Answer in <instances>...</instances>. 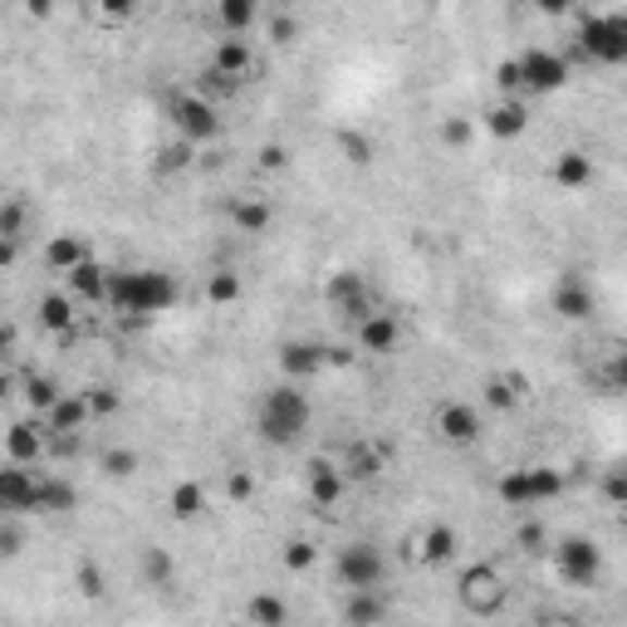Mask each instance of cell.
Wrapping results in <instances>:
<instances>
[{"label": "cell", "mask_w": 627, "mask_h": 627, "mask_svg": "<svg viewBox=\"0 0 627 627\" xmlns=\"http://www.w3.org/2000/svg\"><path fill=\"white\" fill-rule=\"evenodd\" d=\"M470 137H476L470 118H446V123H441V143L446 147H470Z\"/></svg>", "instance_id": "45"}, {"label": "cell", "mask_w": 627, "mask_h": 627, "mask_svg": "<svg viewBox=\"0 0 627 627\" xmlns=\"http://www.w3.org/2000/svg\"><path fill=\"white\" fill-rule=\"evenodd\" d=\"M74 583L84 588V598H103V578H98L94 564H78V568H74Z\"/></svg>", "instance_id": "49"}, {"label": "cell", "mask_w": 627, "mask_h": 627, "mask_svg": "<svg viewBox=\"0 0 627 627\" xmlns=\"http://www.w3.org/2000/svg\"><path fill=\"white\" fill-rule=\"evenodd\" d=\"M94 15L103 20V25H123V20H133V5H98Z\"/></svg>", "instance_id": "54"}, {"label": "cell", "mask_w": 627, "mask_h": 627, "mask_svg": "<svg viewBox=\"0 0 627 627\" xmlns=\"http://www.w3.org/2000/svg\"><path fill=\"white\" fill-rule=\"evenodd\" d=\"M568 627H583V623H568Z\"/></svg>", "instance_id": "55"}, {"label": "cell", "mask_w": 627, "mask_h": 627, "mask_svg": "<svg viewBox=\"0 0 627 627\" xmlns=\"http://www.w3.org/2000/svg\"><path fill=\"white\" fill-rule=\"evenodd\" d=\"M333 578L343 583V593H378L382 578H388V558H382L378 544L353 539V544H343L339 558H333Z\"/></svg>", "instance_id": "6"}, {"label": "cell", "mask_w": 627, "mask_h": 627, "mask_svg": "<svg viewBox=\"0 0 627 627\" xmlns=\"http://www.w3.org/2000/svg\"><path fill=\"white\" fill-rule=\"evenodd\" d=\"M25 402L39 411V421H45L49 411H54L59 402H64V388H59V382L49 378V372H35V378H25Z\"/></svg>", "instance_id": "33"}, {"label": "cell", "mask_w": 627, "mask_h": 627, "mask_svg": "<svg viewBox=\"0 0 627 627\" xmlns=\"http://www.w3.org/2000/svg\"><path fill=\"white\" fill-rule=\"evenodd\" d=\"M549 309L558 314L564 323H583V319H593V309H598V294H593V284L583 280V274H558L554 280V294H549Z\"/></svg>", "instance_id": "12"}, {"label": "cell", "mask_w": 627, "mask_h": 627, "mask_svg": "<svg viewBox=\"0 0 627 627\" xmlns=\"http://www.w3.org/2000/svg\"><path fill=\"white\" fill-rule=\"evenodd\" d=\"M216 20H221V29H225L231 39H245V29L260 20V5H250V0H221Z\"/></svg>", "instance_id": "34"}, {"label": "cell", "mask_w": 627, "mask_h": 627, "mask_svg": "<svg viewBox=\"0 0 627 627\" xmlns=\"http://www.w3.org/2000/svg\"><path fill=\"white\" fill-rule=\"evenodd\" d=\"M143 578H147V583H157V588L172 583V578H176L172 554H167V549H143Z\"/></svg>", "instance_id": "37"}, {"label": "cell", "mask_w": 627, "mask_h": 627, "mask_svg": "<svg viewBox=\"0 0 627 627\" xmlns=\"http://www.w3.org/2000/svg\"><path fill=\"white\" fill-rule=\"evenodd\" d=\"M0 241H5V245H20V241H25V206H20L15 196L0 206Z\"/></svg>", "instance_id": "39"}, {"label": "cell", "mask_w": 627, "mask_h": 627, "mask_svg": "<svg viewBox=\"0 0 627 627\" xmlns=\"http://www.w3.org/2000/svg\"><path fill=\"white\" fill-rule=\"evenodd\" d=\"M211 69H221L225 78H235V84H250L255 74H260V54H255L250 39H216V54H211Z\"/></svg>", "instance_id": "15"}, {"label": "cell", "mask_w": 627, "mask_h": 627, "mask_svg": "<svg viewBox=\"0 0 627 627\" xmlns=\"http://www.w3.org/2000/svg\"><path fill=\"white\" fill-rule=\"evenodd\" d=\"M260 167H265V172H284V167H290V147L265 143L260 147Z\"/></svg>", "instance_id": "50"}, {"label": "cell", "mask_w": 627, "mask_h": 627, "mask_svg": "<svg viewBox=\"0 0 627 627\" xmlns=\"http://www.w3.org/2000/svg\"><path fill=\"white\" fill-rule=\"evenodd\" d=\"M0 554H5V558L20 554V525H15V515H5V525H0Z\"/></svg>", "instance_id": "51"}, {"label": "cell", "mask_w": 627, "mask_h": 627, "mask_svg": "<svg viewBox=\"0 0 627 627\" xmlns=\"http://www.w3.org/2000/svg\"><path fill=\"white\" fill-rule=\"evenodd\" d=\"M88 417H94V407H88L84 392H64V402L45 417V427H49V437H74L78 427H88Z\"/></svg>", "instance_id": "25"}, {"label": "cell", "mask_w": 627, "mask_h": 627, "mask_svg": "<svg viewBox=\"0 0 627 627\" xmlns=\"http://www.w3.org/2000/svg\"><path fill=\"white\" fill-rule=\"evenodd\" d=\"M574 54L593 69L627 64V10H583L574 29Z\"/></svg>", "instance_id": "3"}, {"label": "cell", "mask_w": 627, "mask_h": 627, "mask_svg": "<svg viewBox=\"0 0 627 627\" xmlns=\"http://www.w3.org/2000/svg\"><path fill=\"white\" fill-rule=\"evenodd\" d=\"M353 339H358L362 353L388 358V353H397V343H402V323H397V314H372L362 329H353Z\"/></svg>", "instance_id": "20"}, {"label": "cell", "mask_w": 627, "mask_h": 627, "mask_svg": "<svg viewBox=\"0 0 627 627\" xmlns=\"http://www.w3.org/2000/svg\"><path fill=\"white\" fill-rule=\"evenodd\" d=\"M103 470H108V476H118V480L133 476V470H137V451H127V446L108 451V456H103Z\"/></svg>", "instance_id": "48"}, {"label": "cell", "mask_w": 627, "mask_h": 627, "mask_svg": "<svg viewBox=\"0 0 627 627\" xmlns=\"http://www.w3.org/2000/svg\"><path fill=\"white\" fill-rule=\"evenodd\" d=\"M245 294V284H241V274L235 270H216L211 280H206V299L211 304H235Z\"/></svg>", "instance_id": "35"}, {"label": "cell", "mask_w": 627, "mask_h": 627, "mask_svg": "<svg viewBox=\"0 0 627 627\" xmlns=\"http://www.w3.org/2000/svg\"><path fill=\"white\" fill-rule=\"evenodd\" d=\"M84 397H88V407H94V417H113L123 402H118V392L113 388H103V382H94V388H84Z\"/></svg>", "instance_id": "44"}, {"label": "cell", "mask_w": 627, "mask_h": 627, "mask_svg": "<svg viewBox=\"0 0 627 627\" xmlns=\"http://www.w3.org/2000/svg\"><path fill=\"white\" fill-rule=\"evenodd\" d=\"M431 431H437L446 446H476L480 431H485V417H480V407L451 397V402H441V407L431 411Z\"/></svg>", "instance_id": "11"}, {"label": "cell", "mask_w": 627, "mask_h": 627, "mask_svg": "<svg viewBox=\"0 0 627 627\" xmlns=\"http://www.w3.org/2000/svg\"><path fill=\"white\" fill-rule=\"evenodd\" d=\"M45 441H49L45 421H15V427L5 431V466H39Z\"/></svg>", "instance_id": "17"}, {"label": "cell", "mask_w": 627, "mask_h": 627, "mask_svg": "<svg viewBox=\"0 0 627 627\" xmlns=\"http://www.w3.org/2000/svg\"><path fill=\"white\" fill-rule=\"evenodd\" d=\"M196 94H201V98H211V103H216V98H231V94H241V84H235V78H225L221 69H211V64H206L201 74H196Z\"/></svg>", "instance_id": "36"}, {"label": "cell", "mask_w": 627, "mask_h": 627, "mask_svg": "<svg viewBox=\"0 0 627 627\" xmlns=\"http://www.w3.org/2000/svg\"><path fill=\"white\" fill-rule=\"evenodd\" d=\"M495 88H500V98L525 94V84H519V54H509V59H500V64H495Z\"/></svg>", "instance_id": "42"}, {"label": "cell", "mask_w": 627, "mask_h": 627, "mask_svg": "<svg viewBox=\"0 0 627 627\" xmlns=\"http://www.w3.org/2000/svg\"><path fill=\"white\" fill-rule=\"evenodd\" d=\"M519 402H525V378H519V372H500V378L485 382V407L515 411Z\"/></svg>", "instance_id": "32"}, {"label": "cell", "mask_w": 627, "mask_h": 627, "mask_svg": "<svg viewBox=\"0 0 627 627\" xmlns=\"http://www.w3.org/2000/svg\"><path fill=\"white\" fill-rule=\"evenodd\" d=\"M485 127H490V137H500V143H509V137H525L529 108L519 103V98H495V103L485 108Z\"/></svg>", "instance_id": "24"}, {"label": "cell", "mask_w": 627, "mask_h": 627, "mask_svg": "<svg viewBox=\"0 0 627 627\" xmlns=\"http://www.w3.org/2000/svg\"><path fill=\"white\" fill-rule=\"evenodd\" d=\"M231 221H235V231L260 235L265 225L274 221V211H270V201H260V196H241V201H231Z\"/></svg>", "instance_id": "31"}, {"label": "cell", "mask_w": 627, "mask_h": 627, "mask_svg": "<svg viewBox=\"0 0 627 627\" xmlns=\"http://www.w3.org/2000/svg\"><path fill=\"white\" fill-rule=\"evenodd\" d=\"M39 515H69L78 509V490L69 485L64 476H39Z\"/></svg>", "instance_id": "30"}, {"label": "cell", "mask_w": 627, "mask_h": 627, "mask_svg": "<svg viewBox=\"0 0 627 627\" xmlns=\"http://www.w3.org/2000/svg\"><path fill=\"white\" fill-rule=\"evenodd\" d=\"M554 574L568 588H598V578H603V549L588 534H564L554 544Z\"/></svg>", "instance_id": "8"}, {"label": "cell", "mask_w": 627, "mask_h": 627, "mask_svg": "<svg viewBox=\"0 0 627 627\" xmlns=\"http://www.w3.org/2000/svg\"><path fill=\"white\" fill-rule=\"evenodd\" d=\"M84 260H88V245L78 241V235H49V245H45V265H49L54 274H74Z\"/></svg>", "instance_id": "29"}, {"label": "cell", "mask_w": 627, "mask_h": 627, "mask_svg": "<svg viewBox=\"0 0 627 627\" xmlns=\"http://www.w3.org/2000/svg\"><path fill=\"white\" fill-rule=\"evenodd\" d=\"M35 314H39V329L64 339V333L74 329V319H78V299L69 290H49V294H39Z\"/></svg>", "instance_id": "22"}, {"label": "cell", "mask_w": 627, "mask_h": 627, "mask_svg": "<svg viewBox=\"0 0 627 627\" xmlns=\"http://www.w3.org/2000/svg\"><path fill=\"white\" fill-rule=\"evenodd\" d=\"M265 35H270L274 45H294V39H299V20H294L290 10H270V15H265Z\"/></svg>", "instance_id": "41"}, {"label": "cell", "mask_w": 627, "mask_h": 627, "mask_svg": "<svg viewBox=\"0 0 627 627\" xmlns=\"http://www.w3.org/2000/svg\"><path fill=\"white\" fill-rule=\"evenodd\" d=\"M192 162H196V147L176 137L172 147H162V157H157V172H162V176H172V172H186V167H192Z\"/></svg>", "instance_id": "40"}, {"label": "cell", "mask_w": 627, "mask_h": 627, "mask_svg": "<svg viewBox=\"0 0 627 627\" xmlns=\"http://www.w3.org/2000/svg\"><path fill=\"white\" fill-rule=\"evenodd\" d=\"M343 623L348 627H382L388 623V598L378 593H348L343 598Z\"/></svg>", "instance_id": "26"}, {"label": "cell", "mask_w": 627, "mask_h": 627, "mask_svg": "<svg viewBox=\"0 0 627 627\" xmlns=\"http://www.w3.org/2000/svg\"><path fill=\"white\" fill-rule=\"evenodd\" d=\"M108 274H113V270H103V265L88 255L74 274H64V290L74 294L78 304H108Z\"/></svg>", "instance_id": "23"}, {"label": "cell", "mask_w": 627, "mask_h": 627, "mask_svg": "<svg viewBox=\"0 0 627 627\" xmlns=\"http://www.w3.org/2000/svg\"><path fill=\"white\" fill-rule=\"evenodd\" d=\"M519 84L525 94H558L568 84V59L549 45H529L519 54Z\"/></svg>", "instance_id": "10"}, {"label": "cell", "mask_w": 627, "mask_h": 627, "mask_svg": "<svg viewBox=\"0 0 627 627\" xmlns=\"http://www.w3.org/2000/svg\"><path fill=\"white\" fill-rule=\"evenodd\" d=\"M314 558H319V549H314L309 539H290V544L280 549V564L290 568V574H309Z\"/></svg>", "instance_id": "38"}, {"label": "cell", "mask_w": 627, "mask_h": 627, "mask_svg": "<svg viewBox=\"0 0 627 627\" xmlns=\"http://www.w3.org/2000/svg\"><path fill=\"white\" fill-rule=\"evenodd\" d=\"M411 544H417V564H431V568L451 564V558L460 554V534L451 525H427Z\"/></svg>", "instance_id": "21"}, {"label": "cell", "mask_w": 627, "mask_h": 627, "mask_svg": "<svg viewBox=\"0 0 627 627\" xmlns=\"http://www.w3.org/2000/svg\"><path fill=\"white\" fill-rule=\"evenodd\" d=\"M519 549H529V554H539V549H549L544 529H539V525H525V529H519Z\"/></svg>", "instance_id": "53"}, {"label": "cell", "mask_w": 627, "mask_h": 627, "mask_svg": "<svg viewBox=\"0 0 627 627\" xmlns=\"http://www.w3.org/2000/svg\"><path fill=\"white\" fill-rule=\"evenodd\" d=\"M603 382L607 392H627V348H617V353H607V368H603Z\"/></svg>", "instance_id": "43"}, {"label": "cell", "mask_w": 627, "mask_h": 627, "mask_svg": "<svg viewBox=\"0 0 627 627\" xmlns=\"http://www.w3.org/2000/svg\"><path fill=\"white\" fill-rule=\"evenodd\" d=\"M329 368V348L323 343H309V339H290L280 348V372L284 382H309Z\"/></svg>", "instance_id": "14"}, {"label": "cell", "mask_w": 627, "mask_h": 627, "mask_svg": "<svg viewBox=\"0 0 627 627\" xmlns=\"http://www.w3.org/2000/svg\"><path fill=\"white\" fill-rule=\"evenodd\" d=\"M245 623L250 627H290V603H284L280 593H270V588H260V593H250V603H245Z\"/></svg>", "instance_id": "28"}, {"label": "cell", "mask_w": 627, "mask_h": 627, "mask_svg": "<svg viewBox=\"0 0 627 627\" xmlns=\"http://www.w3.org/2000/svg\"><path fill=\"white\" fill-rule=\"evenodd\" d=\"M603 500L617 509H627V466L623 470H607L603 476Z\"/></svg>", "instance_id": "47"}, {"label": "cell", "mask_w": 627, "mask_h": 627, "mask_svg": "<svg viewBox=\"0 0 627 627\" xmlns=\"http://www.w3.org/2000/svg\"><path fill=\"white\" fill-rule=\"evenodd\" d=\"M339 147L348 152V162H358V167L372 162V143H368L362 133H339Z\"/></svg>", "instance_id": "46"}, {"label": "cell", "mask_w": 627, "mask_h": 627, "mask_svg": "<svg viewBox=\"0 0 627 627\" xmlns=\"http://www.w3.org/2000/svg\"><path fill=\"white\" fill-rule=\"evenodd\" d=\"M314 421V402L309 392H299V382H280V388H270L260 397V407H255V431H260L265 446H299L304 431H309Z\"/></svg>", "instance_id": "1"}, {"label": "cell", "mask_w": 627, "mask_h": 627, "mask_svg": "<svg viewBox=\"0 0 627 627\" xmlns=\"http://www.w3.org/2000/svg\"><path fill=\"white\" fill-rule=\"evenodd\" d=\"M382 466H388V451L372 446V441H353V446L343 451V460H339V470H343L348 485H372V480L382 476Z\"/></svg>", "instance_id": "18"}, {"label": "cell", "mask_w": 627, "mask_h": 627, "mask_svg": "<svg viewBox=\"0 0 627 627\" xmlns=\"http://www.w3.org/2000/svg\"><path fill=\"white\" fill-rule=\"evenodd\" d=\"M167 123H172V133L182 137V143L206 147L221 137V108L192 88V94H176L172 103H167Z\"/></svg>", "instance_id": "7"}, {"label": "cell", "mask_w": 627, "mask_h": 627, "mask_svg": "<svg viewBox=\"0 0 627 627\" xmlns=\"http://www.w3.org/2000/svg\"><path fill=\"white\" fill-rule=\"evenodd\" d=\"M182 299L176 280L167 270H113L108 274V304L118 314H133V319H152V314H167Z\"/></svg>", "instance_id": "2"}, {"label": "cell", "mask_w": 627, "mask_h": 627, "mask_svg": "<svg viewBox=\"0 0 627 627\" xmlns=\"http://www.w3.org/2000/svg\"><path fill=\"white\" fill-rule=\"evenodd\" d=\"M495 495L505 500L509 509L549 505V500L564 495V470H554V466H519V470H505V476L495 480Z\"/></svg>", "instance_id": "4"}, {"label": "cell", "mask_w": 627, "mask_h": 627, "mask_svg": "<svg viewBox=\"0 0 627 627\" xmlns=\"http://www.w3.org/2000/svg\"><path fill=\"white\" fill-rule=\"evenodd\" d=\"M593 176H598V167H593V157H588L583 147H564V152L549 162V182H554L558 192H588Z\"/></svg>", "instance_id": "16"}, {"label": "cell", "mask_w": 627, "mask_h": 627, "mask_svg": "<svg viewBox=\"0 0 627 627\" xmlns=\"http://www.w3.org/2000/svg\"><path fill=\"white\" fill-rule=\"evenodd\" d=\"M225 495H231V500H250L255 495V480L245 476V470H235V476L225 480Z\"/></svg>", "instance_id": "52"}, {"label": "cell", "mask_w": 627, "mask_h": 627, "mask_svg": "<svg viewBox=\"0 0 627 627\" xmlns=\"http://www.w3.org/2000/svg\"><path fill=\"white\" fill-rule=\"evenodd\" d=\"M343 470H339V460H329V456H314L309 460V500H314V509H333L343 500Z\"/></svg>", "instance_id": "19"}, {"label": "cell", "mask_w": 627, "mask_h": 627, "mask_svg": "<svg viewBox=\"0 0 627 627\" xmlns=\"http://www.w3.org/2000/svg\"><path fill=\"white\" fill-rule=\"evenodd\" d=\"M206 505H211V500H206V485H201V480H176L172 495H167V509H172V519H182V525L201 519Z\"/></svg>", "instance_id": "27"}, {"label": "cell", "mask_w": 627, "mask_h": 627, "mask_svg": "<svg viewBox=\"0 0 627 627\" xmlns=\"http://www.w3.org/2000/svg\"><path fill=\"white\" fill-rule=\"evenodd\" d=\"M323 304H329V309L339 314L348 329H362L372 314H382L378 309V294H372V284L362 280L358 270H333L329 280H323Z\"/></svg>", "instance_id": "5"}, {"label": "cell", "mask_w": 627, "mask_h": 627, "mask_svg": "<svg viewBox=\"0 0 627 627\" xmlns=\"http://www.w3.org/2000/svg\"><path fill=\"white\" fill-rule=\"evenodd\" d=\"M456 598H460V607H466L470 617H495L500 607H505L509 588L490 564H470L466 574H460V583H456Z\"/></svg>", "instance_id": "9"}, {"label": "cell", "mask_w": 627, "mask_h": 627, "mask_svg": "<svg viewBox=\"0 0 627 627\" xmlns=\"http://www.w3.org/2000/svg\"><path fill=\"white\" fill-rule=\"evenodd\" d=\"M39 505V476L29 466H5L0 470V509L5 515H35Z\"/></svg>", "instance_id": "13"}]
</instances>
